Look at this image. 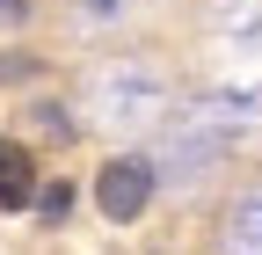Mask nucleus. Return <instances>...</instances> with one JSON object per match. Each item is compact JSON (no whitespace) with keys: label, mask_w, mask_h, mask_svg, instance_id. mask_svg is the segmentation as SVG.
I'll use <instances>...</instances> for the list:
<instances>
[{"label":"nucleus","mask_w":262,"mask_h":255,"mask_svg":"<svg viewBox=\"0 0 262 255\" xmlns=\"http://www.w3.org/2000/svg\"><path fill=\"white\" fill-rule=\"evenodd\" d=\"M0 80H37V58L29 51H0Z\"/></svg>","instance_id":"nucleus-4"},{"label":"nucleus","mask_w":262,"mask_h":255,"mask_svg":"<svg viewBox=\"0 0 262 255\" xmlns=\"http://www.w3.org/2000/svg\"><path fill=\"white\" fill-rule=\"evenodd\" d=\"M80 8H88V15H117V0H80Z\"/></svg>","instance_id":"nucleus-6"},{"label":"nucleus","mask_w":262,"mask_h":255,"mask_svg":"<svg viewBox=\"0 0 262 255\" xmlns=\"http://www.w3.org/2000/svg\"><path fill=\"white\" fill-rule=\"evenodd\" d=\"M29 22V0H0V29H22Z\"/></svg>","instance_id":"nucleus-5"},{"label":"nucleus","mask_w":262,"mask_h":255,"mask_svg":"<svg viewBox=\"0 0 262 255\" xmlns=\"http://www.w3.org/2000/svg\"><path fill=\"white\" fill-rule=\"evenodd\" d=\"M37 161H29V146L22 139H0V211H37Z\"/></svg>","instance_id":"nucleus-2"},{"label":"nucleus","mask_w":262,"mask_h":255,"mask_svg":"<svg viewBox=\"0 0 262 255\" xmlns=\"http://www.w3.org/2000/svg\"><path fill=\"white\" fill-rule=\"evenodd\" d=\"M66 211H73V182H44L37 189V219L44 226H66Z\"/></svg>","instance_id":"nucleus-3"},{"label":"nucleus","mask_w":262,"mask_h":255,"mask_svg":"<svg viewBox=\"0 0 262 255\" xmlns=\"http://www.w3.org/2000/svg\"><path fill=\"white\" fill-rule=\"evenodd\" d=\"M153 161H139V153H117V161H102V175H95V204H102L110 226H131L146 204H153Z\"/></svg>","instance_id":"nucleus-1"}]
</instances>
